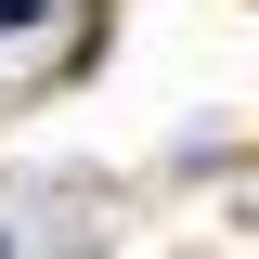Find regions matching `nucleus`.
I'll return each mask as SVG.
<instances>
[{"label":"nucleus","instance_id":"obj_1","mask_svg":"<svg viewBox=\"0 0 259 259\" xmlns=\"http://www.w3.org/2000/svg\"><path fill=\"white\" fill-rule=\"evenodd\" d=\"M26 13H52V0H0V26H26Z\"/></svg>","mask_w":259,"mask_h":259}]
</instances>
